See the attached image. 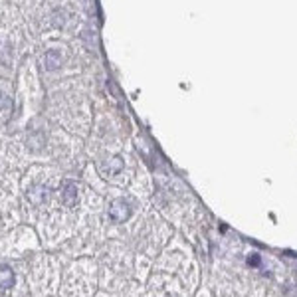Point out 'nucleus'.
<instances>
[{
    "mask_svg": "<svg viewBox=\"0 0 297 297\" xmlns=\"http://www.w3.org/2000/svg\"><path fill=\"white\" fill-rule=\"evenodd\" d=\"M129 216H131V210H129V206L123 200H115L111 204V208H109V218L113 222H125Z\"/></svg>",
    "mask_w": 297,
    "mask_h": 297,
    "instance_id": "obj_1",
    "label": "nucleus"
},
{
    "mask_svg": "<svg viewBox=\"0 0 297 297\" xmlns=\"http://www.w3.org/2000/svg\"><path fill=\"white\" fill-rule=\"evenodd\" d=\"M61 198H63V204L66 206H75V202H77V186H75L74 182H70V180L63 182Z\"/></svg>",
    "mask_w": 297,
    "mask_h": 297,
    "instance_id": "obj_2",
    "label": "nucleus"
},
{
    "mask_svg": "<svg viewBox=\"0 0 297 297\" xmlns=\"http://www.w3.org/2000/svg\"><path fill=\"white\" fill-rule=\"evenodd\" d=\"M14 285V271L10 267H2L0 269V287L2 289H10Z\"/></svg>",
    "mask_w": 297,
    "mask_h": 297,
    "instance_id": "obj_3",
    "label": "nucleus"
},
{
    "mask_svg": "<svg viewBox=\"0 0 297 297\" xmlns=\"http://www.w3.org/2000/svg\"><path fill=\"white\" fill-rule=\"evenodd\" d=\"M248 264H250V266H260V256H252V258L248 260Z\"/></svg>",
    "mask_w": 297,
    "mask_h": 297,
    "instance_id": "obj_4",
    "label": "nucleus"
}]
</instances>
